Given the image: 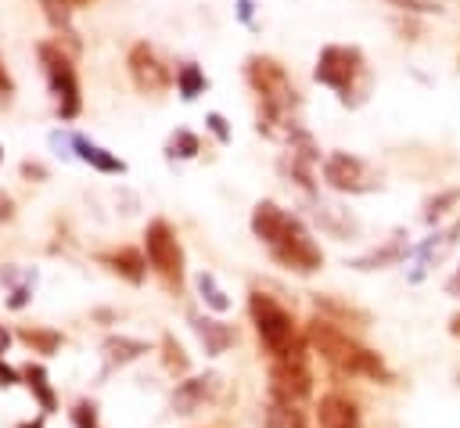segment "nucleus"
Returning a JSON list of instances; mask_svg holds the SVG:
<instances>
[{
    "label": "nucleus",
    "mask_w": 460,
    "mask_h": 428,
    "mask_svg": "<svg viewBox=\"0 0 460 428\" xmlns=\"http://www.w3.org/2000/svg\"><path fill=\"white\" fill-rule=\"evenodd\" d=\"M18 428H43V421H22Z\"/></svg>",
    "instance_id": "4c0bfd02"
},
{
    "label": "nucleus",
    "mask_w": 460,
    "mask_h": 428,
    "mask_svg": "<svg viewBox=\"0 0 460 428\" xmlns=\"http://www.w3.org/2000/svg\"><path fill=\"white\" fill-rule=\"evenodd\" d=\"M18 338L25 345H32L36 352H58L61 349V334L58 331H43V327H22Z\"/></svg>",
    "instance_id": "5701e85b"
},
{
    "label": "nucleus",
    "mask_w": 460,
    "mask_h": 428,
    "mask_svg": "<svg viewBox=\"0 0 460 428\" xmlns=\"http://www.w3.org/2000/svg\"><path fill=\"white\" fill-rule=\"evenodd\" d=\"M323 180H327L334 191H349V194H363V191L381 187V180L363 165V158H356V155H349V151L327 155V162H323Z\"/></svg>",
    "instance_id": "1a4fd4ad"
},
{
    "label": "nucleus",
    "mask_w": 460,
    "mask_h": 428,
    "mask_svg": "<svg viewBox=\"0 0 460 428\" xmlns=\"http://www.w3.org/2000/svg\"><path fill=\"white\" fill-rule=\"evenodd\" d=\"M402 255H406V245L395 237V241H388L385 248H374L370 255H359L352 266H356V270H381V266H392V263H399Z\"/></svg>",
    "instance_id": "aec40b11"
},
{
    "label": "nucleus",
    "mask_w": 460,
    "mask_h": 428,
    "mask_svg": "<svg viewBox=\"0 0 460 428\" xmlns=\"http://www.w3.org/2000/svg\"><path fill=\"white\" fill-rule=\"evenodd\" d=\"M36 54H40L47 86H50V94H54V101H58V115H61V119H75L83 101H79V79H75L72 58H68L58 43H40Z\"/></svg>",
    "instance_id": "39448f33"
},
{
    "label": "nucleus",
    "mask_w": 460,
    "mask_h": 428,
    "mask_svg": "<svg viewBox=\"0 0 460 428\" xmlns=\"http://www.w3.org/2000/svg\"><path fill=\"white\" fill-rule=\"evenodd\" d=\"M18 378H22V374H18V370H11V367H7V363H0V385H4V388H11V385H14V381H18Z\"/></svg>",
    "instance_id": "2f4dec72"
},
{
    "label": "nucleus",
    "mask_w": 460,
    "mask_h": 428,
    "mask_svg": "<svg viewBox=\"0 0 460 428\" xmlns=\"http://www.w3.org/2000/svg\"><path fill=\"white\" fill-rule=\"evenodd\" d=\"M198 291H201V299H205V302H208L216 313H226V309H230L226 291L216 284V277H212L208 270H201V273H198Z\"/></svg>",
    "instance_id": "4be33fe9"
},
{
    "label": "nucleus",
    "mask_w": 460,
    "mask_h": 428,
    "mask_svg": "<svg viewBox=\"0 0 460 428\" xmlns=\"http://www.w3.org/2000/svg\"><path fill=\"white\" fill-rule=\"evenodd\" d=\"M201 151V140L190 133V129H176L172 137H169V158H194Z\"/></svg>",
    "instance_id": "393cba45"
},
{
    "label": "nucleus",
    "mask_w": 460,
    "mask_h": 428,
    "mask_svg": "<svg viewBox=\"0 0 460 428\" xmlns=\"http://www.w3.org/2000/svg\"><path fill=\"white\" fill-rule=\"evenodd\" d=\"M75 4H83V0H75Z\"/></svg>",
    "instance_id": "ea45409f"
},
{
    "label": "nucleus",
    "mask_w": 460,
    "mask_h": 428,
    "mask_svg": "<svg viewBox=\"0 0 460 428\" xmlns=\"http://www.w3.org/2000/svg\"><path fill=\"white\" fill-rule=\"evenodd\" d=\"M244 76H248L252 90L259 94V108H270V111L291 115V108L298 104V97H295V86H291L288 72H284L273 58L252 54V58H248V65H244Z\"/></svg>",
    "instance_id": "20e7f679"
},
{
    "label": "nucleus",
    "mask_w": 460,
    "mask_h": 428,
    "mask_svg": "<svg viewBox=\"0 0 460 428\" xmlns=\"http://www.w3.org/2000/svg\"><path fill=\"white\" fill-rule=\"evenodd\" d=\"M162 363L169 367V374H187L190 370V360H187L183 345L172 334H162Z\"/></svg>",
    "instance_id": "b1692460"
},
{
    "label": "nucleus",
    "mask_w": 460,
    "mask_h": 428,
    "mask_svg": "<svg viewBox=\"0 0 460 428\" xmlns=\"http://www.w3.org/2000/svg\"><path fill=\"white\" fill-rule=\"evenodd\" d=\"M237 14H241V22H252V0H241Z\"/></svg>",
    "instance_id": "72a5a7b5"
},
{
    "label": "nucleus",
    "mask_w": 460,
    "mask_h": 428,
    "mask_svg": "<svg viewBox=\"0 0 460 428\" xmlns=\"http://www.w3.org/2000/svg\"><path fill=\"white\" fill-rule=\"evenodd\" d=\"M7 342H11V334H7V331H4V327H0V352H4V349H7Z\"/></svg>",
    "instance_id": "e433bc0d"
},
{
    "label": "nucleus",
    "mask_w": 460,
    "mask_h": 428,
    "mask_svg": "<svg viewBox=\"0 0 460 428\" xmlns=\"http://www.w3.org/2000/svg\"><path fill=\"white\" fill-rule=\"evenodd\" d=\"M392 4L402 11H413V14H438L442 11V0H392Z\"/></svg>",
    "instance_id": "cd10ccee"
},
{
    "label": "nucleus",
    "mask_w": 460,
    "mask_h": 428,
    "mask_svg": "<svg viewBox=\"0 0 460 428\" xmlns=\"http://www.w3.org/2000/svg\"><path fill=\"white\" fill-rule=\"evenodd\" d=\"M305 342L320 352V360L334 370V374H345V378H374V381H392V370L385 367V360L359 345L356 338H349L341 327H334V320H309L305 327Z\"/></svg>",
    "instance_id": "f03ea898"
},
{
    "label": "nucleus",
    "mask_w": 460,
    "mask_h": 428,
    "mask_svg": "<svg viewBox=\"0 0 460 428\" xmlns=\"http://www.w3.org/2000/svg\"><path fill=\"white\" fill-rule=\"evenodd\" d=\"M101 263H104L111 273L126 277L129 284H140L144 273H147V259H144V252H140V248H129V245L111 248V252H101Z\"/></svg>",
    "instance_id": "ddd939ff"
},
{
    "label": "nucleus",
    "mask_w": 460,
    "mask_h": 428,
    "mask_svg": "<svg viewBox=\"0 0 460 428\" xmlns=\"http://www.w3.org/2000/svg\"><path fill=\"white\" fill-rule=\"evenodd\" d=\"M190 324H194V331H198V338H201L208 356L226 352L234 345V338H237V331L230 324H219V320H208V317H190Z\"/></svg>",
    "instance_id": "2eb2a0df"
},
{
    "label": "nucleus",
    "mask_w": 460,
    "mask_h": 428,
    "mask_svg": "<svg viewBox=\"0 0 460 428\" xmlns=\"http://www.w3.org/2000/svg\"><path fill=\"white\" fill-rule=\"evenodd\" d=\"M313 392V370H309V352L305 342H298L291 352L270 360V396L284 403H298Z\"/></svg>",
    "instance_id": "0eeeda50"
},
{
    "label": "nucleus",
    "mask_w": 460,
    "mask_h": 428,
    "mask_svg": "<svg viewBox=\"0 0 460 428\" xmlns=\"http://www.w3.org/2000/svg\"><path fill=\"white\" fill-rule=\"evenodd\" d=\"M248 313H252L255 334H259V342H262V349H266L270 356H284V352H291V349L302 342L298 331H295V317H291L273 295L252 291V295H248Z\"/></svg>",
    "instance_id": "7ed1b4c3"
},
{
    "label": "nucleus",
    "mask_w": 460,
    "mask_h": 428,
    "mask_svg": "<svg viewBox=\"0 0 460 428\" xmlns=\"http://www.w3.org/2000/svg\"><path fill=\"white\" fill-rule=\"evenodd\" d=\"M363 76V54L359 47H341V43H331L320 50L316 58V68H313V79L338 90L341 101H349V94L356 90V79Z\"/></svg>",
    "instance_id": "6e6552de"
},
{
    "label": "nucleus",
    "mask_w": 460,
    "mask_h": 428,
    "mask_svg": "<svg viewBox=\"0 0 460 428\" xmlns=\"http://www.w3.org/2000/svg\"><path fill=\"white\" fill-rule=\"evenodd\" d=\"M40 7H43V14H47L50 29L65 32V36L72 40V47H75L79 40H75V29H72V0H40Z\"/></svg>",
    "instance_id": "6ab92c4d"
},
{
    "label": "nucleus",
    "mask_w": 460,
    "mask_h": 428,
    "mask_svg": "<svg viewBox=\"0 0 460 428\" xmlns=\"http://www.w3.org/2000/svg\"><path fill=\"white\" fill-rule=\"evenodd\" d=\"M72 147H75V158H83L86 165H93L97 173H126V162L111 151H104L101 144H93L90 137L83 133H72Z\"/></svg>",
    "instance_id": "4468645a"
},
{
    "label": "nucleus",
    "mask_w": 460,
    "mask_h": 428,
    "mask_svg": "<svg viewBox=\"0 0 460 428\" xmlns=\"http://www.w3.org/2000/svg\"><path fill=\"white\" fill-rule=\"evenodd\" d=\"M316 424L320 428H359V406L341 392H327L316 403Z\"/></svg>",
    "instance_id": "9b49d317"
},
{
    "label": "nucleus",
    "mask_w": 460,
    "mask_h": 428,
    "mask_svg": "<svg viewBox=\"0 0 460 428\" xmlns=\"http://www.w3.org/2000/svg\"><path fill=\"white\" fill-rule=\"evenodd\" d=\"M126 68H129V79H133V86H137L140 94H162V90L172 83L169 68L158 61V54H155L147 43H133V47H129Z\"/></svg>",
    "instance_id": "9d476101"
},
{
    "label": "nucleus",
    "mask_w": 460,
    "mask_h": 428,
    "mask_svg": "<svg viewBox=\"0 0 460 428\" xmlns=\"http://www.w3.org/2000/svg\"><path fill=\"white\" fill-rule=\"evenodd\" d=\"M22 378H25V385L32 388V396L40 399L43 414H54V410H58V396H54V388L47 385V370H43L40 363H25V367H22Z\"/></svg>",
    "instance_id": "a211bd4d"
},
{
    "label": "nucleus",
    "mask_w": 460,
    "mask_h": 428,
    "mask_svg": "<svg viewBox=\"0 0 460 428\" xmlns=\"http://www.w3.org/2000/svg\"><path fill=\"white\" fill-rule=\"evenodd\" d=\"M205 122H208V129L216 133V140H219V144H230V126H226V119H223L219 111H208V119H205Z\"/></svg>",
    "instance_id": "c85d7f7f"
},
{
    "label": "nucleus",
    "mask_w": 460,
    "mask_h": 428,
    "mask_svg": "<svg viewBox=\"0 0 460 428\" xmlns=\"http://www.w3.org/2000/svg\"><path fill=\"white\" fill-rule=\"evenodd\" d=\"M176 90H180L183 101H194L205 90V72L198 65H180L176 68Z\"/></svg>",
    "instance_id": "412c9836"
},
{
    "label": "nucleus",
    "mask_w": 460,
    "mask_h": 428,
    "mask_svg": "<svg viewBox=\"0 0 460 428\" xmlns=\"http://www.w3.org/2000/svg\"><path fill=\"white\" fill-rule=\"evenodd\" d=\"M453 201H460V191H446V194L431 198V201L424 205V219H428V223H435L442 212H449V205H453Z\"/></svg>",
    "instance_id": "a878e982"
},
{
    "label": "nucleus",
    "mask_w": 460,
    "mask_h": 428,
    "mask_svg": "<svg viewBox=\"0 0 460 428\" xmlns=\"http://www.w3.org/2000/svg\"><path fill=\"white\" fill-rule=\"evenodd\" d=\"M449 331H453V334H456V338H460V313H456V317H453V320H449Z\"/></svg>",
    "instance_id": "c9c22d12"
},
{
    "label": "nucleus",
    "mask_w": 460,
    "mask_h": 428,
    "mask_svg": "<svg viewBox=\"0 0 460 428\" xmlns=\"http://www.w3.org/2000/svg\"><path fill=\"white\" fill-rule=\"evenodd\" d=\"M144 248H147L151 270L162 277V284L169 291H176L183 284V248H180L172 227L165 219H151L144 230Z\"/></svg>",
    "instance_id": "423d86ee"
},
{
    "label": "nucleus",
    "mask_w": 460,
    "mask_h": 428,
    "mask_svg": "<svg viewBox=\"0 0 460 428\" xmlns=\"http://www.w3.org/2000/svg\"><path fill=\"white\" fill-rule=\"evenodd\" d=\"M295 428H305V421H298V424H295Z\"/></svg>",
    "instance_id": "58836bf2"
},
{
    "label": "nucleus",
    "mask_w": 460,
    "mask_h": 428,
    "mask_svg": "<svg viewBox=\"0 0 460 428\" xmlns=\"http://www.w3.org/2000/svg\"><path fill=\"white\" fill-rule=\"evenodd\" d=\"M101 352H104V363L111 370V367H122V363H133L137 356H144L147 352V342L126 338V334H108L104 345H101Z\"/></svg>",
    "instance_id": "dca6fc26"
},
{
    "label": "nucleus",
    "mask_w": 460,
    "mask_h": 428,
    "mask_svg": "<svg viewBox=\"0 0 460 428\" xmlns=\"http://www.w3.org/2000/svg\"><path fill=\"white\" fill-rule=\"evenodd\" d=\"M446 291H449L453 299H460V270H456V273H453V277L446 281Z\"/></svg>",
    "instance_id": "473e14b6"
},
{
    "label": "nucleus",
    "mask_w": 460,
    "mask_h": 428,
    "mask_svg": "<svg viewBox=\"0 0 460 428\" xmlns=\"http://www.w3.org/2000/svg\"><path fill=\"white\" fill-rule=\"evenodd\" d=\"M252 234L270 248V255L291 273H313L323 266L320 245L309 237L298 216H288L277 201H259L252 212Z\"/></svg>",
    "instance_id": "f257e3e1"
},
{
    "label": "nucleus",
    "mask_w": 460,
    "mask_h": 428,
    "mask_svg": "<svg viewBox=\"0 0 460 428\" xmlns=\"http://www.w3.org/2000/svg\"><path fill=\"white\" fill-rule=\"evenodd\" d=\"M0 216H4V219L11 216V198H4V194H0Z\"/></svg>",
    "instance_id": "f704fd0d"
},
{
    "label": "nucleus",
    "mask_w": 460,
    "mask_h": 428,
    "mask_svg": "<svg viewBox=\"0 0 460 428\" xmlns=\"http://www.w3.org/2000/svg\"><path fill=\"white\" fill-rule=\"evenodd\" d=\"M219 388V374H201V378H187L176 385L172 392V410L176 414H194L201 403H208Z\"/></svg>",
    "instance_id": "f8f14e48"
},
{
    "label": "nucleus",
    "mask_w": 460,
    "mask_h": 428,
    "mask_svg": "<svg viewBox=\"0 0 460 428\" xmlns=\"http://www.w3.org/2000/svg\"><path fill=\"white\" fill-rule=\"evenodd\" d=\"M0 281L4 284H14V291H11V299H7V306L11 309H22L29 299H32V284H36V270H14V266H4L0 270Z\"/></svg>",
    "instance_id": "f3484780"
},
{
    "label": "nucleus",
    "mask_w": 460,
    "mask_h": 428,
    "mask_svg": "<svg viewBox=\"0 0 460 428\" xmlns=\"http://www.w3.org/2000/svg\"><path fill=\"white\" fill-rule=\"evenodd\" d=\"M0 155H4V151H0Z\"/></svg>",
    "instance_id": "a19ab883"
},
{
    "label": "nucleus",
    "mask_w": 460,
    "mask_h": 428,
    "mask_svg": "<svg viewBox=\"0 0 460 428\" xmlns=\"http://www.w3.org/2000/svg\"><path fill=\"white\" fill-rule=\"evenodd\" d=\"M72 421H75V428H101V424H97V406L86 403V399L72 406Z\"/></svg>",
    "instance_id": "bb28decb"
},
{
    "label": "nucleus",
    "mask_w": 460,
    "mask_h": 428,
    "mask_svg": "<svg viewBox=\"0 0 460 428\" xmlns=\"http://www.w3.org/2000/svg\"><path fill=\"white\" fill-rule=\"evenodd\" d=\"M11 94H14V83H11V76H7V68H4V61H0V104H7Z\"/></svg>",
    "instance_id": "c756f323"
},
{
    "label": "nucleus",
    "mask_w": 460,
    "mask_h": 428,
    "mask_svg": "<svg viewBox=\"0 0 460 428\" xmlns=\"http://www.w3.org/2000/svg\"><path fill=\"white\" fill-rule=\"evenodd\" d=\"M22 176H25V180H43L47 169H43L40 162H22Z\"/></svg>",
    "instance_id": "7c9ffc66"
}]
</instances>
